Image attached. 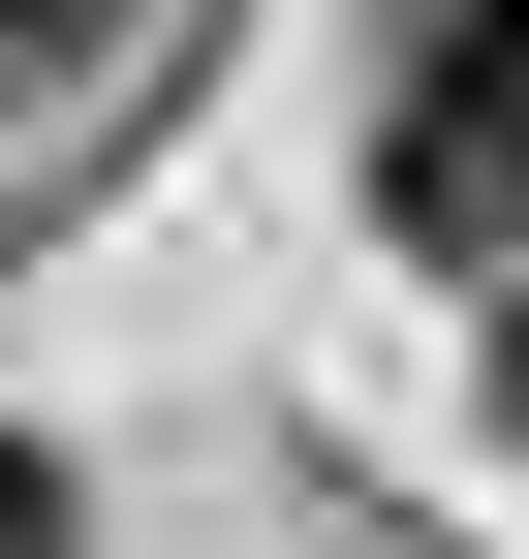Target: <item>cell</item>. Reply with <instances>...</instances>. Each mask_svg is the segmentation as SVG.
I'll return each mask as SVG.
<instances>
[{
    "label": "cell",
    "mask_w": 529,
    "mask_h": 559,
    "mask_svg": "<svg viewBox=\"0 0 529 559\" xmlns=\"http://www.w3.org/2000/svg\"><path fill=\"white\" fill-rule=\"evenodd\" d=\"M374 218H405V249H498L529 218V0H436L405 124H374Z\"/></svg>",
    "instance_id": "6da1fadb"
},
{
    "label": "cell",
    "mask_w": 529,
    "mask_h": 559,
    "mask_svg": "<svg viewBox=\"0 0 529 559\" xmlns=\"http://www.w3.org/2000/svg\"><path fill=\"white\" fill-rule=\"evenodd\" d=\"M94 32H125V0H0V62H94Z\"/></svg>",
    "instance_id": "7a4b0ae2"
},
{
    "label": "cell",
    "mask_w": 529,
    "mask_h": 559,
    "mask_svg": "<svg viewBox=\"0 0 529 559\" xmlns=\"http://www.w3.org/2000/svg\"><path fill=\"white\" fill-rule=\"evenodd\" d=\"M0 559H62V466H32V436H0Z\"/></svg>",
    "instance_id": "3957f363"
}]
</instances>
